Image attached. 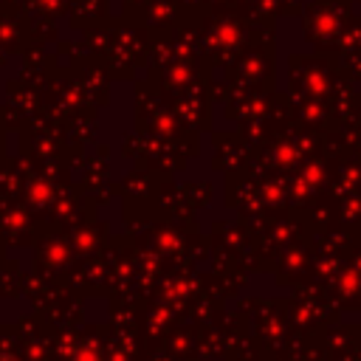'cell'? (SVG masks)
<instances>
[{"instance_id": "obj_1", "label": "cell", "mask_w": 361, "mask_h": 361, "mask_svg": "<svg viewBox=\"0 0 361 361\" xmlns=\"http://www.w3.org/2000/svg\"><path fill=\"white\" fill-rule=\"evenodd\" d=\"M0 361H11V358H6V355H0Z\"/></svg>"}]
</instances>
